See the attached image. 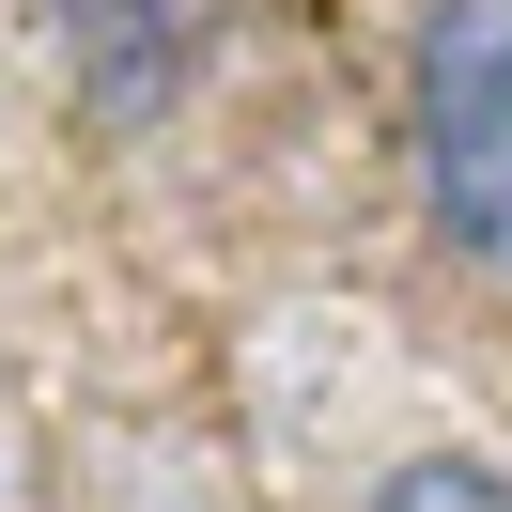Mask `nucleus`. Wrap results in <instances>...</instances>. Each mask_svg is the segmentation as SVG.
<instances>
[{"mask_svg": "<svg viewBox=\"0 0 512 512\" xmlns=\"http://www.w3.org/2000/svg\"><path fill=\"white\" fill-rule=\"evenodd\" d=\"M357 512H512V466H481V450H404Z\"/></svg>", "mask_w": 512, "mask_h": 512, "instance_id": "3", "label": "nucleus"}, {"mask_svg": "<svg viewBox=\"0 0 512 512\" xmlns=\"http://www.w3.org/2000/svg\"><path fill=\"white\" fill-rule=\"evenodd\" d=\"M404 140H419L435 249L512 295V0H419V32H404Z\"/></svg>", "mask_w": 512, "mask_h": 512, "instance_id": "1", "label": "nucleus"}, {"mask_svg": "<svg viewBox=\"0 0 512 512\" xmlns=\"http://www.w3.org/2000/svg\"><path fill=\"white\" fill-rule=\"evenodd\" d=\"M32 32L94 125H156L202 78V0H32Z\"/></svg>", "mask_w": 512, "mask_h": 512, "instance_id": "2", "label": "nucleus"}]
</instances>
